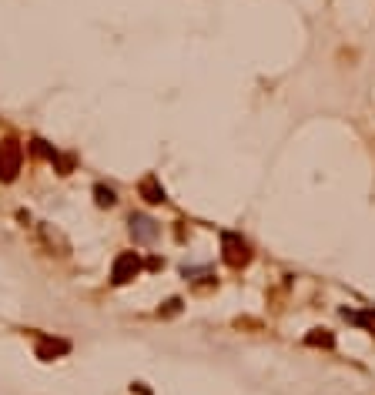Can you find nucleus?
<instances>
[{
    "label": "nucleus",
    "mask_w": 375,
    "mask_h": 395,
    "mask_svg": "<svg viewBox=\"0 0 375 395\" xmlns=\"http://www.w3.org/2000/svg\"><path fill=\"white\" fill-rule=\"evenodd\" d=\"M221 258H225V265H232V268H245V265L252 262V245L245 242L242 235L225 231L221 235Z\"/></svg>",
    "instance_id": "f257e3e1"
},
{
    "label": "nucleus",
    "mask_w": 375,
    "mask_h": 395,
    "mask_svg": "<svg viewBox=\"0 0 375 395\" xmlns=\"http://www.w3.org/2000/svg\"><path fill=\"white\" fill-rule=\"evenodd\" d=\"M24 168V148L14 138H7V141L0 144V181H17V175H21Z\"/></svg>",
    "instance_id": "f03ea898"
},
{
    "label": "nucleus",
    "mask_w": 375,
    "mask_h": 395,
    "mask_svg": "<svg viewBox=\"0 0 375 395\" xmlns=\"http://www.w3.org/2000/svg\"><path fill=\"white\" fill-rule=\"evenodd\" d=\"M141 272V255L138 252H121L114 258V268H111V282L114 285H128L131 278H138Z\"/></svg>",
    "instance_id": "7ed1b4c3"
},
{
    "label": "nucleus",
    "mask_w": 375,
    "mask_h": 395,
    "mask_svg": "<svg viewBox=\"0 0 375 395\" xmlns=\"http://www.w3.org/2000/svg\"><path fill=\"white\" fill-rule=\"evenodd\" d=\"M131 235H134V242H155V235H158V225L151 218H144V215H131Z\"/></svg>",
    "instance_id": "20e7f679"
},
{
    "label": "nucleus",
    "mask_w": 375,
    "mask_h": 395,
    "mask_svg": "<svg viewBox=\"0 0 375 395\" xmlns=\"http://www.w3.org/2000/svg\"><path fill=\"white\" fill-rule=\"evenodd\" d=\"M67 352H71V342L67 339H41L37 342V359H44V362H51L57 355H67Z\"/></svg>",
    "instance_id": "39448f33"
},
{
    "label": "nucleus",
    "mask_w": 375,
    "mask_h": 395,
    "mask_svg": "<svg viewBox=\"0 0 375 395\" xmlns=\"http://www.w3.org/2000/svg\"><path fill=\"white\" fill-rule=\"evenodd\" d=\"M141 198L148 201V205H161V201H168L165 188H161V181H158L155 175H148V178L141 181Z\"/></svg>",
    "instance_id": "423d86ee"
},
{
    "label": "nucleus",
    "mask_w": 375,
    "mask_h": 395,
    "mask_svg": "<svg viewBox=\"0 0 375 395\" xmlns=\"http://www.w3.org/2000/svg\"><path fill=\"white\" fill-rule=\"evenodd\" d=\"M305 342H309V345H322V349H335V335H332L329 329H312L309 335H305Z\"/></svg>",
    "instance_id": "0eeeda50"
},
{
    "label": "nucleus",
    "mask_w": 375,
    "mask_h": 395,
    "mask_svg": "<svg viewBox=\"0 0 375 395\" xmlns=\"http://www.w3.org/2000/svg\"><path fill=\"white\" fill-rule=\"evenodd\" d=\"M94 201H98V208H111L118 195H114V188H104V185H94Z\"/></svg>",
    "instance_id": "6e6552de"
},
{
    "label": "nucleus",
    "mask_w": 375,
    "mask_h": 395,
    "mask_svg": "<svg viewBox=\"0 0 375 395\" xmlns=\"http://www.w3.org/2000/svg\"><path fill=\"white\" fill-rule=\"evenodd\" d=\"M352 322H355V325H362L369 335H375V312H355Z\"/></svg>",
    "instance_id": "1a4fd4ad"
},
{
    "label": "nucleus",
    "mask_w": 375,
    "mask_h": 395,
    "mask_svg": "<svg viewBox=\"0 0 375 395\" xmlns=\"http://www.w3.org/2000/svg\"><path fill=\"white\" fill-rule=\"evenodd\" d=\"M178 312H181V298H171L165 308V315H178Z\"/></svg>",
    "instance_id": "9d476101"
}]
</instances>
